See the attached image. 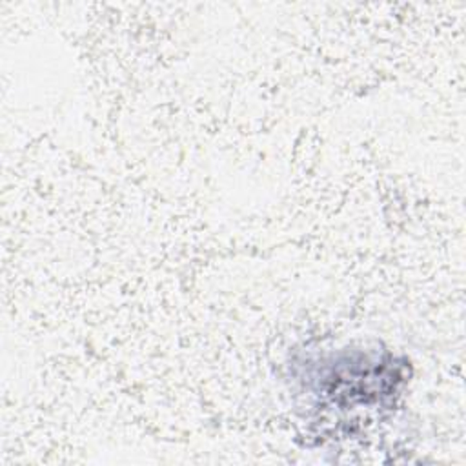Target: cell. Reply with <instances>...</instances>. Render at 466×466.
Instances as JSON below:
<instances>
[{
  "label": "cell",
  "instance_id": "cell-1",
  "mask_svg": "<svg viewBox=\"0 0 466 466\" xmlns=\"http://www.w3.org/2000/svg\"><path fill=\"white\" fill-rule=\"evenodd\" d=\"M304 382L317 410L351 420L360 410H390L408 382V364L388 350L346 348L309 362Z\"/></svg>",
  "mask_w": 466,
  "mask_h": 466
}]
</instances>
